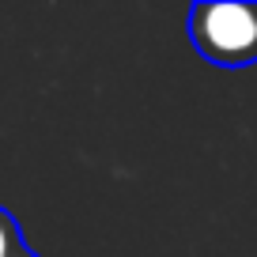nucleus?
I'll return each mask as SVG.
<instances>
[{"instance_id":"obj_3","label":"nucleus","mask_w":257,"mask_h":257,"mask_svg":"<svg viewBox=\"0 0 257 257\" xmlns=\"http://www.w3.org/2000/svg\"><path fill=\"white\" fill-rule=\"evenodd\" d=\"M16 257H38V253H34V249H27V246H23V249H19Z\"/></svg>"},{"instance_id":"obj_2","label":"nucleus","mask_w":257,"mask_h":257,"mask_svg":"<svg viewBox=\"0 0 257 257\" xmlns=\"http://www.w3.org/2000/svg\"><path fill=\"white\" fill-rule=\"evenodd\" d=\"M23 246L27 242H23V231H19L16 216L8 208H0V257H16Z\"/></svg>"},{"instance_id":"obj_1","label":"nucleus","mask_w":257,"mask_h":257,"mask_svg":"<svg viewBox=\"0 0 257 257\" xmlns=\"http://www.w3.org/2000/svg\"><path fill=\"white\" fill-rule=\"evenodd\" d=\"M189 38L204 61L219 68L257 64V4L201 0L189 12Z\"/></svg>"}]
</instances>
